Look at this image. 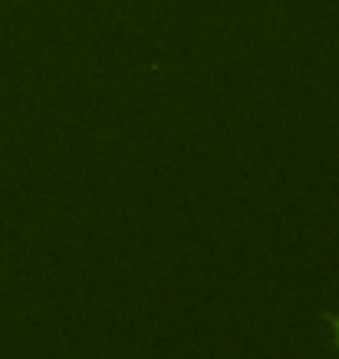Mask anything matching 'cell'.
Returning <instances> with one entry per match:
<instances>
[{
	"mask_svg": "<svg viewBox=\"0 0 339 359\" xmlns=\"http://www.w3.org/2000/svg\"><path fill=\"white\" fill-rule=\"evenodd\" d=\"M323 320L329 323V333H333V343L339 346V316L336 313H323Z\"/></svg>",
	"mask_w": 339,
	"mask_h": 359,
	"instance_id": "1",
	"label": "cell"
}]
</instances>
